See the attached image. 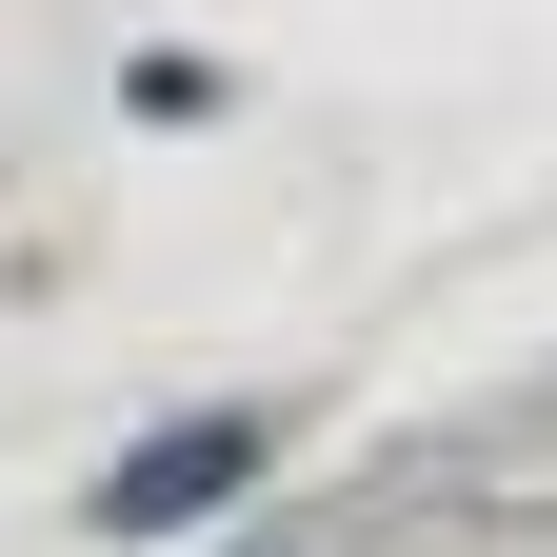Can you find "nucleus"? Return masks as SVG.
Wrapping results in <instances>:
<instances>
[{"label": "nucleus", "mask_w": 557, "mask_h": 557, "mask_svg": "<svg viewBox=\"0 0 557 557\" xmlns=\"http://www.w3.org/2000/svg\"><path fill=\"white\" fill-rule=\"evenodd\" d=\"M220 478H259V418H199V438H160V458L120 478V537H160V518H199Z\"/></svg>", "instance_id": "f257e3e1"}]
</instances>
